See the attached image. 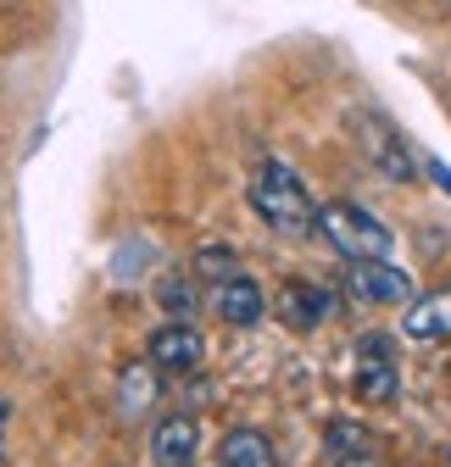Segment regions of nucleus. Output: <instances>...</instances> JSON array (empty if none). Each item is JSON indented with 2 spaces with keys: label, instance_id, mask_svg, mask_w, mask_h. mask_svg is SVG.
<instances>
[{
  "label": "nucleus",
  "instance_id": "1",
  "mask_svg": "<svg viewBox=\"0 0 451 467\" xmlns=\"http://www.w3.org/2000/svg\"><path fill=\"white\" fill-rule=\"evenodd\" d=\"M251 206L273 234H285V240H307L318 228V206L307 201V184L285 161H262V172L251 179Z\"/></svg>",
  "mask_w": 451,
  "mask_h": 467
},
{
  "label": "nucleus",
  "instance_id": "2",
  "mask_svg": "<svg viewBox=\"0 0 451 467\" xmlns=\"http://www.w3.org/2000/svg\"><path fill=\"white\" fill-rule=\"evenodd\" d=\"M318 234H323V245H334L346 262H384L396 251V234L351 201H323L318 206Z\"/></svg>",
  "mask_w": 451,
  "mask_h": 467
},
{
  "label": "nucleus",
  "instance_id": "3",
  "mask_svg": "<svg viewBox=\"0 0 451 467\" xmlns=\"http://www.w3.org/2000/svg\"><path fill=\"white\" fill-rule=\"evenodd\" d=\"M357 395L368 406L396 400V345H390V334H379V328H368L357 339Z\"/></svg>",
  "mask_w": 451,
  "mask_h": 467
},
{
  "label": "nucleus",
  "instance_id": "4",
  "mask_svg": "<svg viewBox=\"0 0 451 467\" xmlns=\"http://www.w3.org/2000/svg\"><path fill=\"white\" fill-rule=\"evenodd\" d=\"M357 145H362V156H368L373 172H384V179H413L407 140L390 129L379 111H357Z\"/></svg>",
  "mask_w": 451,
  "mask_h": 467
},
{
  "label": "nucleus",
  "instance_id": "5",
  "mask_svg": "<svg viewBox=\"0 0 451 467\" xmlns=\"http://www.w3.org/2000/svg\"><path fill=\"white\" fill-rule=\"evenodd\" d=\"M351 289L373 306H407L413 301V278L402 267H384V262H351Z\"/></svg>",
  "mask_w": 451,
  "mask_h": 467
},
{
  "label": "nucleus",
  "instance_id": "6",
  "mask_svg": "<svg viewBox=\"0 0 451 467\" xmlns=\"http://www.w3.org/2000/svg\"><path fill=\"white\" fill-rule=\"evenodd\" d=\"M201 350H206V345H201V334H195L184 317H179V323H162V328L151 334V362H156V368L190 373V368L201 362Z\"/></svg>",
  "mask_w": 451,
  "mask_h": 467
},
{
  "label": "nucleus",
  "instance_id": "7",
  "mask_svg": "<svg viewBox=\"0 0 451 467\" xmlns=\"http://www.w3.org/2000/svg\"><path fill=\"white\" fill-rule=\"evenodd\" d=\"M262 312H267V301H262V284H257V278L235 273V278H223V284H217V317H223V323L251 328Z\"/></svg>",
  "mask_w": 451,
  "mask_h": 467
},
{
  "label": "nucleus",
  "instance_id": "8",
  "mask_svg": "<svg viewBox=\"0 0 451 467\" xmlns=\"http://www.w3.org/2000/svg\"><path fill=\"white\" fill-rule=\"evenodd\" d=\"M195 445H201V429H195L190 418H162V423L151 429V456H156V467H190Z\"/></svg>",
  "mask_w": 451,
  "mask_h": 467
},
{
  "label": "nucleus",
  "instance_id": "9",
  "mask_svg": "<svg viewBox=\"0 0 451 467\" xmlns=\"http://www.w3.org/2000/svg\"><path fill=\"white\" fill-rule=\"evenodd\" d=\"M407 334L413 339H451V289L407 301Z\"/></svg>",
  "mask_w": 451,
  "mask_h": 467
},
{
  "label": "nucleus",
  "instance_id": "10",
  "mask_svg": "<svg viewBox=\"0 0 451 467\" xmlns=\"http://www.w3.org/2000/svg\"><path fill=\"white\" fill-rule=\"evenodd\" d=\"M323 312H329V296H323L318 284H285V296H278V317H285L296 334L301 328H318Z\"/></svg>",
  "mask_w": 451,
  "mask_h": 467
},
{
  "label": "nucleus",
  "instance_id": "11",
  "mask_svg": "<svg viewBox=\"0 0 451 467\" xmlns=\"http://www.w3.org/2000/svg\"><path fill=\"white\" fill-rule=\"evenodd\" d=\"M217 467H278V462H273L267 434H257V429H235L229 440L217 445Z\"/></svg>",
  "mask_w": 451,
  "mask_h": 467
},
{
  "label": "nucleus",
  "instance_id": "12",
  "mask_svg": "<svg viewBox=\"0 0 451 467\" xmlns=\"http://www.w3.org/2000/svg\"><path fill=\"white\" fill-rule=\"evenodd\" d=\"M156 301H162V312H173V317H190L195 306H201V296H195V278H162V289H156Z\"/></svg>",
  "mask_w": 451,
  "mask_h": 467
},
{
  "label": "nucleus",
  "instance_id": "13",
  "mask_svg": "<svg viewBox=\"0 0 451 467\" xmlns=\"http://www.w3.org/2000/svg\"><path fill=\"white\" fill-rule=\"evenodd\" d=\"M235 273H240L235 245H206V251L195 256V278H206V284H223V278H235Z\"/></svg>",
  "mask_w": 451,
  "mask_h": 467
},
{
  "label": "nucleus",
  "instance_id": "14",
  "mask_svg": "<svg viewBox=\"0 0 451 467\" xmlns=\"http://www.w3.org/2000/svg\"><path fill=\"white\" fill-rule=\"evenodd\" d=\"M323 445H329V456H351V451H368V429L362 423H329V434H323Z\"/></svg>",
  "mask_w": 451,
  "mask_h": 467
},
{
  "label": "nucleus",
  "instance_id": "15",
  "mask_svg": "<svg viewBox=\"0 0 451 467\" xmlns=\"http://www.w3.org/2000/svg\"><path fill=\"white\" fill-rule=\"evenodd\" d=\"M334 467H379L373 451H351V456H334Z\"/></svg>",
  "mask_w": 451,
  "mask_h": 467
},
{
  "label": "nucleus",
  "instance_id": "16",
  "mask_svg": "<svg viewBox=\"0 0 451 467\" xmlns=\"http://www.w3.org/2000/svg\"><path fill=\"white\" fill-rule=\"evenodd\" d=\"M446 462H451V456H446Z\"/></svg>",
  "mask_w": 451,
  "mask_h": 467
}]
</instances>
